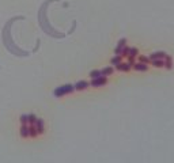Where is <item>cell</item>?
Here are the masks:
<instances>
[{
  "label": "cell",
  "mask_w": 174,
  "mask_h": 163,
  "mask_svg": "<svg viewBox=\"0 0 174 163\" xmlns=\"http://www.w3.org/2000/svg\"><path fill=\"white\" fill-rule=\"evenodd\" d=\"M37 136H38V132H37V128H35V125H29V137L35 139Z\"/></svg>",
  "instance_id": "obj_7"
},
{
  "label": "cell",
  "mask_w": 174,
  "mask_h": 163,
  "mask_svg": "<svg viewBox=\"0 0 174 163\" xmlns=\"http://www.w3.org/2000/svg\"><path fill=\"white\" fill-rule=\"evenodd\" d=\"M34 125H35V128H37L38 135H42L44 132H45V122H44L42 118H37V121H35Z\"/></svg>",
  "instance_id": "obj_5"
},
{
  "label": "cell",
  "mask_w": 174,
  "mask_h": 163,
  "mask_svg": "<svg viewBox=\"0 0 174 163\" xmlns=\"http://www.w3.org/2000/svg\"><path fill=\"white\" fill-rule=\"evenodd\" d=\"M22 19H25L23 17H15V18H11L7 23L4 25L3 27V33H1V38H3V42H4L6 48L8 50L10 53L15 54V56H19V57H23V56H29V52H26V50H22L19 49L15 44H14L13 38H11V33H10V30H11V26L15 21H22Z\"/></svg>",
  "instance_id": "obj_1"
},
{
  "label": "cell",
  "mask_w": 174,
  "mask_h": 163,
  "mask_svg": "<svg viewBox=\"0 0 174 163\" xmlns=\"http://www.w3.org/2000/svg\"><path fill=\"white\" fill-rule=\"evenodd\" d=\"M37 116L35 114H29V124L30 125H34L35 124V121H37Z\"/></svg>",
  "instance_id": "obj_13"
},
{
  "label": "cell",
  "mask_w": 174,
  "mask_h": 163,
  "mask_svg": "<svg viewBox=\"0 0 174 163\" xmlns=\"http://www.w3.org/2000/svg\"><path fill=\"white\" fill-rule=\"evenodd\" d=\"M90 76H91L93 79H94V78H100V76H102V74H101V69H95V71H91V72H90Z\"/></svg>",
  "instance_id": "obj_12"
},
{
  "label": "cell",
  "mask_w": 174,
  "mask_h": 163,
  "mask_svg": "<svg viewBox=\"0 0 174 163\" xmlns=\"http://www.w3.org/2000/svg\"><path fill=\"white\" fill-rule=\"evenodd\" d=\"M88 87V82H86V80H80V82H78V83L74 86L75 90H84V88Z\"/></svg>",
  "instance_id": "obj_6"
},
{
  "label": "cell",
  "mask_w": 174,
  "mask_h": 163,
  "mask_svg": "<svg viewBox=\"0 0 174 163\" xmlns=\"http://www.w3.org/2000/svg\"><path fill=\"white\" fill-rule=\"evenodd\" d=\"M113 69L112 67H106V68H104V69H101V74H102V76H109V75H112L113 74Z\"/></svg>",
  "instance_id": "obj_10"
},
{
  "label": "cell",
  "mask_w": 174,
  "mask_h": 163,
  "mask_svg": "<svg viewBox=\"0 0 174 163\" xmlns=\"http://www.w3.org/2000/svg\"><path fill=\"white\" fill-rule=\"evenodd\" d=\"M19 120H21L22 125H29V114H22Z\"/></svg>",
  "instance_id": "obj_11"
},
{
  "label": "cell",
  "mask_w": 174,
  "mask_h": 163,
  "mask_svg": "<svg viewBox=\"0 0 174 163\" xmlns=\"http://www.w3.org/2000/svg\"><path fill=\"white\" fill-rule=\"evenodd\" d=\"M74 90L75 88L72 84H65V86H61V87H57L53 91V94H54V96H63V95H65V94L72 92Z\"/></svg>",
  "instance_id": "obj_3"
},
{
  "label": "cell",
  "mask_w": 174,
  "mask_h": 163,
  "mask_svg": "<svg viewBox=\"0 0 174 163\" xmlns=\"http://www.w3.org/2000/svg\"><path fill=\"white\" fill-rule=\"evenodd\" d=\"M21 136L22 137H29V125L21 126Z\"/></svg>",
  "instance_id": "obj_9"
},
{
  "label": "cell",
  "mask_w": 174,
  "mask_h": 163,
  "mask_svg": "<svg viewBox=\"0 0 174 163\" xmlns=\"http://www.w3.org/2000/svg\"><path fill=\"white\" fill-rule=\"evenodd\" d=\"M106 83H108V78L106 76H100V78H94L90 84L93 87H100V86H105Z\"/></svg>",
  "instance_id": "obj_4"
},
{
  "label": "cell",
  "mask_w": 174,
  "mask_h": 163,
  "mask_svg": "<svg viewBox=\"0 0 174 163\" xmlns=\"http://www.w3.org/2000/svg\"><path fill=\"white\" fill-rule=\"evenodd\" d=\"M147 64L144 63H135L133 64V69H136V71H145L147 69Z\"/></svg>",
  "instance_id": "obj_8"
},
{
  "label": "cell",
  "mask_w": 174,
  "mask_h": 163,
  "mask_svg": "<svg viewBox=\"0 0 174 163\" xmlns=\"http://www.w3.org/2000/svg\"><path fill=\"white\" fill-rule=\"evenodd\" d=\"M52 0H49V1H46V3H44L41 7V10H40V25H41V27L44 30H45L48 34H50V35H53V37H64V34H58L57 31H54L52 27L49 26V23H48V18L45 17V8L48 7V4H49Z\"/></svg>",
  "instance_id": "obj_2"
}]
</instances>
